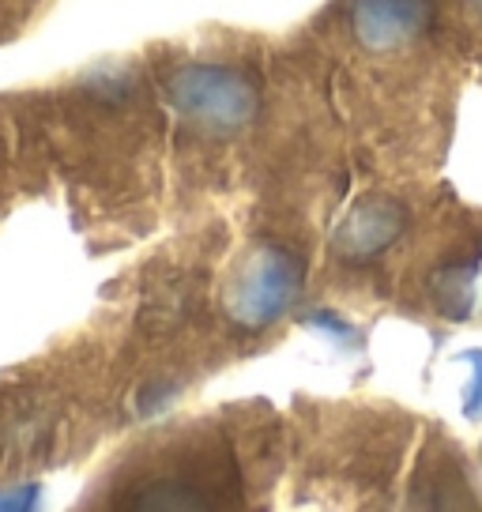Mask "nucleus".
<instances>
[{"label":"nucleus","instance_id":"nucleus-2","mask_svg":"<svg viewBox=\"0 0 482 512\" xmlns=\"http://www.w3.org/2000/svg\"><path fill=\"white\" fill-rule=\"evenodd\" d=\"M407 230H411V208L400 196L370 192L343 211V219L332 230V256L339 264L366 268L373 260H381L392 245H400Z\"/></svg>","mask_w":482,"mask_h":512},{"label":"nucleus","instance_id":"nucleus-4","mask_svg":"<svg viewBox=\"0 0 482 512\" xmlns=\"http://www.w3.org/2000/svg\"><path fill=\"white\" fill-rule=\"evenodd\" d=\"M125 512H215L208 497L189 482H151L129 501Z\"/></svg>","mask_w":482,"mask_h":512},{"label":"nucleus","instance_id":"nucleus-1","mask_svg":"<svg viewBox=\"0 0 482 512\" xmlns=\"http://www.w3.org/2000/svg\"><path fill=\"white\" fill-rule=\"evenodd\" d=\"M306 287V260L287 241L260 238L230 264L223 317L238 332H264L287 317Z\"/></svg>","mask_w":482,"mask_h":512},{"label":"nucleus","instance_id":"nucleus-3","mask_svg":"<svg viewBox=\"0 0 482 512\" xmlns=\"http://www.w3.org/2000/svg\"><path fill=\"white\" fill-rule=\"evenodd\" d=\"M437 4H441L445 31L460 61L467 64V72L482 68V0H437Z\"/></svg>","mask_w":482,"mask_h":512},{"label":"nucleus","instance_id":"nucleus-5","mask_svg":"<svg viewBox=\"0 0 482 512\" xmlns=\"http://www.w3.org/2000/svg\"><path fill=\"white\" fill-rule=\"evenodd\" d=\"M4 4H12V8H23V12H31V16L46 19L49 8H53L57 0H4Z\"/></svg>","mask_w":482,"mask_h":512}]
</instances>
